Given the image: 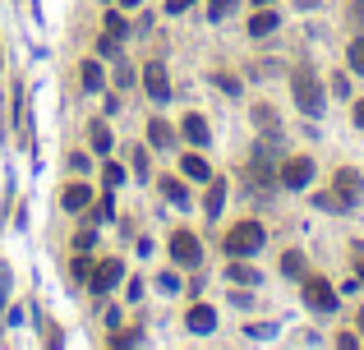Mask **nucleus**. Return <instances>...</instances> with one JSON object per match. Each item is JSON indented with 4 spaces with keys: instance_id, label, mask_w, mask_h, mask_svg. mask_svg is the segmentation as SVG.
Masks as SVG:
<instances>
[{
    "instance_id": "f257e3e1",
    "label": "nucleus",
    "mask_w": 364,
    "mask_h": 350,
    "mask_svg": "<svg viewBox=\"0 0 364 350\" xmlns=\"http://www.w3.org/2000/svg\"><path fill=\"white\" fill-rule=\"evenodd\" d=\"M263 221H235L231 230H226V240H221V249L231 253V258H244V253H258L263 249Z\"/></svg>"
},
{
    "instance_id": "f03ea898",
    "label": "nucleus",
    "mask_w": 364,
    "mask_h": 350,
    "mask_svg": "<svg viewBox=\"0 0 364 350\" xmlns=\"http://www.w3.org/2000/svg\"><path fill=\"white\" fill-rule=\"evenodd\" d=\"M290 92H295V106L304 111V115H318V111H323V83H318L314 69L300 65L295 74H290Z\"/></svg>"
},
{
    "instance_id": "7ed1b4c3",
    "label": "nucleus",
    "mask_w": 364,
    "mask_h": 350,
    "mask_svg": "<svg viewBox=\"0 0 364 350\" xmlns=\"http://www.w3.org/2000/svg\"><path fill=\"white\" fill-rule=\"evenodd\" d=\"M171 258H176L180 267H199V258H203L199 235H189V230H176V235H171Z\"/></svg>"
},
{
    "instance_id": "20e7f679",
    "label": "nucleus",
    "mask_w": 364,
    "mask_h": 350,
    "mask_svg": "<svg viewBox=\"0 0 364 350\" xmlns=\"http://www.w3.org/2000/svg\"><path fill=\"white\" fill-rule=\"evenodd\" d=\"M304 304L318 309V314H332V309H337V290H332L323 276H304Z\"/></svg>"
},
{
    "instance_id": "39448f33",
    "label": "nucleus",
    "mask_w": 364,
    "mask_h": 350,
    "mask_svg": "<svg viewBox=\"0 0 364 350\" xmlns=\"http://www.w3.org/2000/svg\"><path fill=\"white\" fill-rule=\"evenodd\" d=\"M276 180H281L286 189H304L314 180V162H309V157H290V162H281Z\"/></svg>"
},
{
    "instance_id": "423d86ee",
    "label": "nucleus",
    "mask_w": 364,
    "mask_h": 350,
    "mask_svg": "<svg viewBox=\"0 0 364 350\" xmlns=\"http://www.w3.org/2000/svg\"><path fill=\"white\" fill-rule=\"evenodd\" d=\"M125 276V267L115 258H106V262H97V267H92V276H88V286H92V295H111V290H115V281H120Z\"/></svg>"
},
{
    "instance_id": "0eeeda50",
    "label": "nucleus",
    "mask_w": 364,
    "mask_h": 350,
    "mask_svg": "<svg viewBox=\"0 0 364 350\" xmlns=\"http://www.w3.org/2000/svg\"><path fill=\"white\" fill-rule=\"evenodd\" d=\"M360 194H364L360 171H337V203H342V208H351V203H360Z\"/></svg>"
},
{
    "instance_id": "6e6552de",
    "label": "nucleus",
    "mask_w": 364,
    "mask_h": 350,
    "mask_svg": "<svg viewBox=\"0 0 364 350\" xmlns=\"http://www.w3.org/2000/svg\"><path fill=\"white\" fill-rule=\"evenodd\" d=\"M60 203H65L69 212H83V208H92V185H83V180L65 185V189H60Z\"/></svg>"
},
{
    "instance_id": "1a4fd4ad",
    "label": "nucleus",
    "mask_w": 364,
    "mask_h": 350,
    "mask_svg": "<svg viewBox=\"0 0 364 350\" xmlns=\"http://www.w3.org/2000/svg\"><path fill=\"white\" fill-rule=\"evenodd\" d=\"M144 88L153 92L157 102L171 97V78H166V69H162V65H144Z\"/></svg>"
},
{
    "instance_id": "9d476101",
    "label": "nucleus",
    "mask_w": 364,
    "mask_h": 350,
    "mask_svg": "<svg viewBox=\"0 0 364 350\" xmlns=\"http://www.w3.org/2000/svg\"><path fill=\"white\" fill-rule=\"evenodd\" d=\"M185 328L199 332V337H203V332H212V328H217V309H212V304H194V309H189V318H185Z\"/></svg>"
},
{
    "instance_id": "9b49d317",
    "label": "nucleus",
    "mask_w": 364,
    "mask_h": 350,
    "mask_svg": "<svg viewBox=\"0 0 364 350\" xmlns=\"http://www.w3.org/2000/svg\"><path fill=\"white\" fill-rule=\"evenodd\" d=\"M180 130H185V139L194 143V148H203V143L212 139V134H208V120H203V115H185V125H180Z\"/></svg>"
},
{
    "instance_id": "f8f14e48",
    "label": "nucleus",
    "mask_w": 364,
    "mask_h": 350,
    "mask_svg": "<svg viewBox=\"0 0 364 350\" xmlns=\"http://www.w3.org/2000/svg\"><path fill=\"white\" fill-rule=\"evenodd\" d=\"M180 171L189 175V180H212V171H208V162H203L199 153H185L180 157Z\"/></svg>"
},
{
    "instance_id": "ddd939ff",
    "label": "nucleus",
    "mask_w": 364,
    "mask_h": 350,
    "mask_svg": "<svg viewBox=\"0 0 364 350\" xmlns=\"http://www.w3.org/2000/svg\"><path fill=\"white\" fill-rule=\"evenodd\" d=\"M221 203H226V180H208V198H203V212H208V217H217Z\"/></svg>"
},
{
    "instance_id": "4468645a",
    "label": "nucleus",
    "mask_w": 364,
    "mask_h": 350,
    "mask_svg": "<svg viewBox=\"0 0 364 350\" xmlns=\"http://www.w3.org/2000/svg\"><path fill=\"white\" fill-rule=\"evenodd\" d=\"M267 33H276V14L258 5V14L249 19V37H267Z\"/></svg>"
},
{
    "instance_id": "2eb2a0df",
    "label": "nucleus",
    "mask_w": 364,
    "mask_h": 350,
    "mask_svg": "<svg viewBox=\"0 0 364 350\" xmlns=\"http://www.w3.org/2000/svg\"><path fill=\"white\" fill-rule=\"evenodd\" d=\"M148 139H153V148H171V139H176V130L166 120H148Z\"/></svg>"
},
{
    "instance_id": "dca6fc26",
    "label": "nucleus",
    "mask_w": 364,
    "mask_h": 350,
    "mask_svg": "<svg viewBox=\"0 0 364 350\" xmlns=\"http://www.w3.org/2000/svg\"><path fill=\"white\" fill-rule=\"evenodd\" d=\"M88 139H92V153H97V157H106V153H111V130H106L102 120L88 130Z\"/></svg>"
},
{
    "instance_id": "f3484780",
    "label": "nucleus",
    "mask_w": 364,
    "mask_h": 350,
    "mask_svg": "<svg viewBox=\"0 0 364 350\" xmlns=\"http://www.w3.org/2000/svg\"><path fill=\"white\" fill-rule=\"evenodd\" d=\"M226 272H231V281H240V286H258V272L249 267V262H231Z\"/></svg>"
},
{
    "instance_id": "a211bd4d",
    "label": "nucleus",
    "mask_w": 364,
    "mask_h": 350,
    "mask_svg": "<svg viewBox=\"0 0 364 350\" xmlns=\"http://www.w3.org/2000/svg\"><path fill=\"white\" fill-rule=\"evenodd\" d=\"M162 194L171 198V203H189V189L180 185V180H171V175H166V180H162Z\"/></svg>"
},
{
    "instance_id": "6ab92c4d",
    "label": "nucleus",
    "mask_w": 364,
    "mask_h": 350,
    "mask_svg": "<svg viewBox=\"0 0 364 350\" xmlns=\"http://www.w3.org/2000/svg\"><path fill=\"white\" fill-rule=\"evenodd\" d=\"M83 88H88V92H97V88H102V65H97V60H83Z\"/></svg>"
},
{
    "instance_id": "aec40b11",
    "label": "nucleus",
    "mask_w": 364,
    "mask_h": 350,
    "mask_svg": "<svg viewBox=\"0 0 364 350\" xmlns=\"http://www.w3.org/2000/svg\"><path fill=\"white\" fill-rule=\"evenodd\" d=\"M235 5H240V0H208V19H226Z\"/></svg>"
},
{
    "instance_id": "412c9836",
    "label": "nucleus",
    "mask_w": 364,
    "mask_h": 350,
    "mask_svg": "<svg viewBox=\"0 0 364 350\" xmlns=\"http://www.w3.org/2000/svg\"><path fill=\"white\" fill-rule=\"evenodd\" d=\"M69 272H74L78 281H88V276H92V258H88V253H78V258L69 262Z\"/></svg>"
},
{
    "instance_id": "4be33fe9",
    "label": "nucleus",
    "mask_w": 364,
    "mask_h": 350,
    "mask_svg": "<svg viewBox=\"0 0 364 350\" xmlns=\"http://www.w3.org/2000/svg\"><path fill=\"white\" fill-rule=\"evenodd\" d=\"M346 55H351V69H355V74H364V37H355Z\"/></svg>"
},
{
    "instance_id": "5701e85b",
    "label": "nucleus",
    "mask_w": 364,
    "mask_h": 350,
    "mask_svg": "<svg viewBox=\"0 0 364 350\" xmlns=\"http://www.w3.org/2000/svg\"><path fill=\"white\" fill-rule=\"evenodd\" d=\"M102 180H106V189H115L125 180V166L120 162H106V171H102Z\"/></svg>"
},
{
    "instance_id": "b1692460",
    "label": "nucleus",
    "mask_w": 364,
    "mask_h": 350,
    "mask_svg": "<svg viewBox=\"0 0 364 350\" xmlns=\"http://www.w3.org/2000/svg\"><path fill=\"white\" fill-rule=\"evenodd\" d=\"M281 272L286 276H304V258H300V253H286V258H281Z\"/></svg>"
},
{
    "instance_id": "393cba45",
    "label": "nucleus",
    "mask_w": 364,
    "mask_h": 350,
    "mask_svg": "<svg viewBox=\"0 0 364 350\" xmlns=\"http://www.w3.org/2000/svg\"><path fill=\"white\" fill-rule=\"evenodd\" d=\"M254 120L263 125V130H276V115H272V111H267V106H254Z\"/></svg>"
},
{
    "instance_id": "a878e982",
    "label": "nucleus",
    "mask_w": 364,
    "mask_h": 350,
    "mask_svg": "<svg viewBox=\"0 0 364 350\" xmlns=\"http://www.w3.org/2000/svg\"><path fill=\"white\" fill-rule=\"evenodd\" d=\"M106 33H115V37H125V19H120V14H115V10H111V14H106Z\"/></svg>"
},
{
    "instance_id": "bb28decb",
    "label": "nucleus",
    "mask_w": 364,
    "mask_h": 350,
    "mask_svg": "<svg viewBox=\"0 0 364 350\" xmlns=\"http://www.w3.org/2000/svg\"><path fill=\"white\" fill-rule=\"evenodd\" d=\"M217 88H226V92H240V78H231V74H217Z\"/></svg>"
},
{
    "instance_id": "cd10ccee",
    "label": "nucleus",
    "mask_w": 364,
    "mask_h": 350,
    "mask_svg": "<svg viewBox=\"0 0 364 350\" xmlns=\"http://www.w3.org/2000/svg\"><path fill=\"white\" fill-rule=\"evenodd\" d=\"M189 5H194V0H166V10H171V14H185Z\"/></svg>"
},
{
    "instance_id": "c85d7f7f",
    "label": "nucleus",
    "mask_w": 364,
    "mask_h": 350,
    "mask_svg": "<svg viewBox=\"0 0 364 350\" xmlns=\"http://www.w3.org/2000/svg\"><path fill=\"white\" fill-rule=\"evenodd\" d=\"M351 115H355V125L364 130V102H355V106H351Z\"/></svg>"
},
{
    "instance_id": "c756f323",
    "label": "nucleus",
    "mask_w": 364,
    "mask_h": 350,
    "mask_svg": "<svg viewBox=\"0 0 364 350\" xmlns=\"http://www.w3.org/2000/svg\"><path fill=\"white\" fill-rule=\"evenodd\" d=\"M355 267H360V281H364V258H355Z\"/></svg>"
},
{
    "instance_id": "7c9ffc66",
    "label": "nucleus",
    "mask_w": 364,
    "mask_h": 350,
    "mask_svg": "<svg viewBox=\"0 0 364 350\" xmlns=\"http://www.w3.org/2000/svg\"><path fill=\"white\" fill-rule=\"evenodd\" d=\"M120 5H125V10H134V5H139V0H120Z\"/></svg>"
},
{
    "instance_id": "2f4dec72",
    "label": "nucleus",
    "mask_w": 364,
    "mask_h": 350,
    "mask_svg": "<svg viewBox=\"0 0 364 350\" xmlns=\"http://www.w3.org/2000/svg\"><path fill=\"white\" fill-rule=\"evenodd\" d=\"M360 337H364V309H360Z\"/></svg>"
},
{
    "instance_id": "473e14b6",
    "label": "nucleus",
    "mask_w": 364,
    "mask_h": 350,
    "mask_svg": "<svg viewBox=\"0 0 364 350\" xmlns=\"http://www.w3.org/2000/svg\"><path fill=\"white\" fill-rule=\"evenodd\" d=\"M254 5H272V0H254Z\"/></svg>"
}]
</instances>
